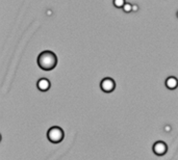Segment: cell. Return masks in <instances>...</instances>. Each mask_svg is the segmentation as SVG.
<instances>
[{"instance_id":"obj_1","label":"cell","mask_w":178,"mask_h":160,"mask_svg":"<svg viewBox=\"0 0 178 160\" xmlns=\"http://www.w3.org/2000/svg\"><path fill=\"white\" fill-rule=\"evenodd\" d=\"M37 65L44 71L53 70L57 65V57L55 53L49 50L43 51L42 53H40L39 57H37Z\"/></svg>"},{"instance_id":"obj_2","label":"cell","mask_w":178,"mask_h":160,"mask_svg":"<svg viewBox=\"0 0 178 160\" xmlns=\"http://www.w3.org/2000/svg\"><path fill=\"white\" fill-rule=\"evenodd\" d=\"M47 137L52 143H59L65 137L64 130L58 126H53L47 132Z\"/></svg>"},{"instance_id":"obj_3","label":"cell","mask_w":178,"mask_h":160,"mask_svg":"<svg viewBox=\"0 0 178 160\" xmlns=\"http://www.w3.org/2000/svg\"><path fill=\"white\" fill-rule=\"evenodd\" d=\"M100 88L103 90L104 93H112L116 88V82H115L114 79L110 78V77H106V78L102 79L101 82H100Z\"/></svg>"},{"instance_id":"obj_4","label":"cell","mask_w":178,"mask_h":160,"mask_svg":"<svg viewBox=\"0 0 178 160\" xmlns=\"http://www.w3.org/2000/svg\"><path fill=\"white\" fill-rule=\"evenodd\" d=\"M152 150H153V153L155 154V155L163 156V155H165V154L167 153L168 146H167V143H166L165 141H156V143L153 145V148H152Z\"/></svg>"},{"instance_id":"obj_5","label":"cell","mask_w":178,"mask_h":160,"mask_svg":"<svg viewBox=\"0 0 178 160\" xmlns=\"http://www.w3.org/2000/svg\"><path fill=\"white\" fill-rule=\"evenodd\" d=\"M50 81L47 78H41L39 79V81L37 82V88H39L41 92H47L50 88Z\"/></svg>"},{"instance_id":"obj_6","label":"cell","mask_w":178,"mask_h":160,"mask_svg":"<svg viewBox=\"0 0 178 160\" xmlns=\"http://www.w3.org/2000/svg\"><path fill=\"white\" fill-rule=\"evenodd\" d=\"M166 86H167L169 90H175L178 86V79L174 76H170L166 79Z\"/></svg>"},{"instance_id":"obj_7","label":"cell","mask_w":178,"mask_h":160,"mask_svg":"<svg viewBox=\"0 0 178 160\" xmlns=\"http://www.w3.org/2000/svg\"><path fill=\"white\" fill-rule=\"evenodd\" d=\"M125 3V0H114V5L117 9H123Z\"/></svg>"},{"instance_id":"obj_8","label":"cell","mask_w":178,"mask_h":160,"mask_svg":"<svg viewBox=\"0 0 178 160\" xmlns=\"http://www.w3.org/2000/svg\"><path fill=\"white\" fill-rule=\"evenodd\" d=\"M123 11H125V13H130V11H132V4L126 2L125 5L123 6Z\"/></svg>"},{"instance_id":"obj_9","label":"cell","mask_w":178,"mask_h":160,"mask_svg":"<svg viewBox=\"0 0 178 160\" xmlns=\"http://www.w3.org/2000/svg\"><path fill=\"white\" fill-rule=\"evenodd\" d=\"M138 11V5H136V4L132 5V11H133V13H135V11Z\"/></svg>"},{"instance_id":"obj_10","label":"cell","mask_w":178,"mask_h":160,"mask_svg":"<svg viewBox=\"0 0 178 160\" xmlns=\"http://www.w3.org/2000/svg\"><path fill=\"white\" fill-rule=\"evenodd\" d=\"M165 131L166 132H170V131H171V127H170V126H166V127H165Z\"/></svg>"},{"instance_id":"obj_11","label":"cell","mask_w":178,"mask_h":160,"mask_svg":"<svg viewBox=\"0 0 178 160\" xmlns=\"http://www.w3.org/2000/svg\"><path fill=\"white\" fill-rule=\"evenodd\" d=\"M47 15L51 16V15H52V11H47Z\"/></svg>"},{"instance_id":"obj_12","label":"cell","mask_w":178,"mask_h":160,"mask_svg":"<svg viewBox=\"0 0 178 160\" xmlns=\"http://www.w3.org/2000/svg\"><path fill=\"white\" fill-rule=\"evenodd\" d=\"M177 18H178V11H177Z\"/></svg>"}]
</instances>
